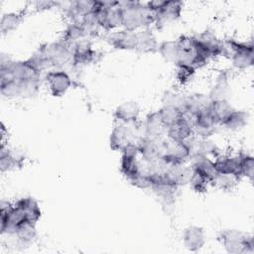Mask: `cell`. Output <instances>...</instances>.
<instances>
[{"label":"cell","instance_id":"1","mask_svg":"<svg viewBox=\"0 0 254 254\" xmlns=\"http://www.w3.org/2000/svg\"><path fill=\"white\" fill-rule=\"evenodd\" d=\"M41 72L28 60L1 62V93L6 97H24L36 94L40 87Z\"/></svg>","mask_w":254,"mask_h":254},{"label":"cell","instance_id":"2","mask_svg":"<svg viewBox=\"0 0 254 254\" xmlns=\"http://www.w3.org/2000/svg\"><path fill=\"white\" fill-rule=\"evenodd\" d=\"M122 27L126 31L135 32L136 30L148 28L155 23V14L147 7L138 1H124L120 2Z\"/></svg>","mask_w":254,"mask_h":254},{"label":"cell","instance_id":"3","mask_svg":"<svg viewBox=\"0 0 254 254\" xmlns=\"http://www.w3.org/2000/svg\"><path fill=\"white\" fill-rule=\"evenodd\" d=\"M218 240L229 253H251L254 250L252 236L235 229L221 231Z\"/></svg>","mask_w":254,"mask_h":254},{"label":"cell","instance_id":"4","mask_svg":"<svg viewBox=\"0 0 254 254\" xmlns=\"http://www.w3.org/2000/svg\"><path fill=\"white\" fill-rule=\"evenodd\" d=\"M43 52L50 66H55L57 69H62V67L67 63H71L72 59V47L60 41L57 43H52L40 48Z\"/></svg>","mask_w":254,"mask_h":254},{"label":"cell","instance_id":"5","mask_svg":"<svg viewBox=\"0 0 254 254\" xmlns=\"http://www.w3.org/2000/svg\"><path fill=\"white\" fill-rule=\"evenodd\" d=\"M226 49H230L233 65L243 69L253 64V45L251 42H238L235 40L226 41Z\"/></svg>","mask_w":254,"mask_h":254},{"label":"cell","instance_id":"6","mask_svg":"<svg viewBox=\"0 0 254 254\" xmlns=\"http://www.w3.org/2000/svg\"><path fill=\"white\" fill-rule=\"evenodd\" d=\"M190 158V151L187 141L165 140V152L161 161L166 165H182Z\"/></svg>","mask_w":254,"mask_h":254},{"label":"cell","instance_id":"7","mask_svg":"<svg viewBox=\"0 0 254 254\" xmlns=\"http://www.w3.org/2000/svg\"><path fill=\"white\" fill-rule=\"evenodd\" d=\"M46 81L52 95L63 96L71 85V78L64 69L50 70L46 74Z\"/></svg>","mask_w":254,"mask_h":254},{"label":"cell","instance_id":"8","mask_svg":"<svg viewBox=\"0 0 254 254\" xmlns=\"http://www.w3.org/2000/svg\"><path fill=\"white\" fill-rule=\"evenodd\" d=\"M214 169L217 175H229L240 180V163L239 156H229V155H218L215 160H213Z\"/></svg>","mask_w":254,"mask_h":254},{"label":"cell","instance_id":"9","mask_svg":"<svg viewBox=\"0 0 254 254\" xmlns=\"http://www.w3.org/2000/svg\"><path fill=\"white\" fill-rule=\"evenodd\" d=\"M192 119L184 113V117L166 130V135L174 141H187L193 135Z\"/></svg>","mask_w":254,"mask_h":254},{"label":"cell","instance_id":"10","mask_svg":"<svg viewBox=\"0 0 254 254\" xmlns=\"http://www.w3.org/2000/svg\"><path fill=\"white\" fill-rule=\"evenodd\" d=\"M106 41L118 50H136L137 32L121 30L112 32L106 37Z\"/></svg>","mask_w":254,"mask_h":254},{"label":"cell","instance_id":"11","mask_svg":"<svg viewBox=\"0 0 254 254\" xmlns=\"http://www.w3.org/2000/svg\"><path fill=\"white\" fill-rule=\"evenodd\" d=\"M183 10V2L164 0L163 5L154 14L157 24H166L180 18Z\"/></svg>","mask_w":254,"mask_h":254},{"label":"cell","instance_id":"12","mask_svg":"<svg viewBox=\"0 0 254 254\" xmlns=\"http://www.w3.org/2000/svg\"><path fill=\"white\" fill-rule=\"evenodd\" d=\"M216 124L217 123L210 113V109L192 117L193 133L197 134L200 138H207L208 136L212 135L214 133Z\"/></svg>","mask_w":254,"mask_h":254},{"label":"cell","instance_id":"13","mask_svg":"<svg viewBox=\"0 0 254 254\" xmlns=\"http://www.w3.org/2000/svg\"><path fill=\"white\" fill-rule=\"evenodd\" d=\"M96 52L91 48L90 44L86 41L80 40L72 46V59L73 65H85L95 60Z\"/></svg>","mask_w":254,"mask_h":254},{"label":"cell","instance_id":"14","mask_svg":"<svg viewBox=\"0 0 254 254\" xmlns=\"http://www.w3.org/2000/svg\"><path fill=\"white\" fill-rule=\"evenodd\" d=\"M211 99L208 95L204 94H192L187 96L186 106L184 113L190 116L191 119L194 115L210 109Z\"/></svg>","mask_w":254,"mask_h":254},{"label":"cell","instance_id":"15","mask_svg":"<svg viewBox=\"0 0 254 254\" xmlns=\"http://www.w3.org/2000/svg\"><path fill=\"white\" fill-rule=\"evenodd\" d=\"M190 159H192L191 169L207 179L210 184H213L217 176V173L214 169L213 161L203 155H195L192 156Z\"/></svg>","mask_w":254,"mask_h":254},{"label":"cell","instance_id":"16","mask_svg":"<svg viewBox=\"0 0 254 254\" xmlns=\"http://www.w3.org/2000/svg\"><path fill=\"white\" fill-rule=\"evenodd\" d=\"M185 246L190 251H197L205 242L204 231L198 226H190L186 228L183 235Z\"/></svg>","mask_w":254,"mask_h":254},{"label":"cell","instance_id":"17","mask_svg":"<svg viewBox=\"0 0 254 254\" xmlns=\"http://www.w3.org/2000/svg\"><path fill=\"white\" fill-rule=\"evenodd\" d=\"M140 108L136 102L128 101L120 104L115 112V118L121 123H132L137 121L139 116Z\"/></svg>","mask_w":254,"mask_h":254},{"label":"cell","instance_id":"18","mask_svg":"<svg viewBox=\"0 0 254 254\" xmlns=\"http://www.w3.org/2000/svg\"><path fill=\"white\" fill-rule=\"evenodd\" d=\"M145 131H146V137L158 139L163 138V135L166 134V128L163 125L158 112L150 113L145 122Z\"/></svg>","mask_w":254,"mask_h":254},{"label":"cell","instance_id":"19","mask_svg":"<svg viewBox=\"0 0 254 254\" xmlns=\"http://www.w3.org/2000/svg\"><path fill=\"white\" fill-rule=\"evenodd\" d=\"M158 47L159 45L157 44L156 38L148 28L137 32V51L143 53H154L158 51Z\"/></svg>","mask_w":254,"mask_h":254},{"label":"cell","instance_id":"20","mask_svg":"<svg viewBox=\"0 0 254 254\" xmlns=\"http://www.w3.org/2000/svg\"><path fill=\"white\" fill-rule=\"evenodd\" d=\"M233 110L234 108L226 99L211 100L210 113L217 124H221Z\"/></svg>","mask_w":254,"mask_h":254},{"label":"cell","instance_id":"21","mask_svg":"<svg viewBox=\"0 0 254 254\" xmlns=\"http://www.w3.org/2000/svg\"><path fill=\"white\" fill-rule=\"evenodd\" d=\"M158 112V115L163 123V125L165 126L166 130L171 127L172 125H174L175 123H177L178 121H180L183 117H184V112L174 106H163Z\"/></svg>","mask_w":254,"mask_h":254},{"label":"cell","instance_id":"22","mask_svg":"<svg viewBox=\"0 0 254 254\" xmlns=\"http://www.w3.org/2000/svg\"><path fill=\"white\" fill-rule=\"evenodd\" d=\"M23 158L18 157L17 155L13 154L10 150H5L1 148V155H0V168L1 172L9 171L15 169L16 167H21L23 164Z\"/></svg>","mask_w":254,"mask_h":254},{"label":"cell","instance_id":"23","mask_svg":"<svg viewBox=\"0 0 254 254\" xmlns=\"http://www.w3.org/2000/svg\"><path fill=\"white\" fill-rule=\"evenodd\" d=\"M247 122V114L241 110H233L228 117L220 124L231 130H238L245 126Z\"/></svg>","mask_w":254,"mask_h":254},{"label":"cell","instance_id":"24","mask_svg":"<svg viewBox=\"0 0 254 254\" xmlns=\"http://www.w3.org/2000/svg\"><path fill=\"white\" fill-rule=\"evenodd\" d=\"M228 91V82H227V76L225 72H221L217 79L215 84L213 85L209 97L211 100H219V99H226L225 96Z\"/></svg>","mask_w":254,"mask_h":254},{"label":"cell","instance_id":"25","mask_svg":"<svg viewBox=\"0 0 254 254\" xmlns=\"http://www.w3.org/2000/svg\"><path fill=\"white\" fill-rule=\"evenodd\" d=\"M24 18L23 13H8L4 14L0 22V30L3 34L15 30Z\"/></svg>","mask_w":254,"mask_h":254},{"label":"cell","instance_id":"26","mask_svg":"<svg viewBox=\"0 0 254 254\" xmlns=\"http://www.w3.org/2000/svg\"><path fill=\"white\" fill-rule=\"evenodd\" d=\"M158 51L166 61L177 64L178 50H177L176 41H166V42L161 43L158 47Z\"/></svg>","mask_w":254,"mask_h":254},{"label":"cell","instance_id":"27","mask_svg":"<svg viewBox=\"0 0 254 254\" xmlns=\"http://www.w3.org/2000/svg\"><path fill=\"white\" fill-rule=\"evenodd\" d=\"M35 226L36 224H33V223H25L16 230L14 235H16L18 240L23 244L30 243L37 235Z\"/></svg>","mask_w":254,"mask_h":254},{"label":"cell","instance_id":"28","mask_svg":"<svg viewBox=\"0 0 254 254\" xmlns=\"http://www.w3.org/2000/svg\"><path fill=\"white\" fill-rule=\"evenodd\" d=\"M239 163H240V175L242 177H247L250 180L253 178L254 172V160L251 155L240 153L239 155Z\"/></svg>","mask_w":254,"mask_h":254},{"label":"cell","instance_id":"29","mask_svg":"<svg viewBox=\"0 0 254 254\" xmlns=\"http://www.w3.org/2000/svg\"><path fill=\"white\" fill-rule=\"evenodd\" d=\"M186 99H187V96L174 93L171 91L166 92L163 96V102L165 106H174L181 109L183 112L185 111Z\"/></svg>","mask_w":254,"mask_h":254},{"label":"cell","instance_id":"30","mask_svg":"<svg viewBox=\"0 0 254 254\" xmlns=\"http://www.w3.org/2000/svg\"><path fill=\"white\" fill-rule=\"evenodd\" d=\"M189 184L190 185L191 189L196 192H204L207 190V186L210 184L207 179H205L203 176L199 175L198 173L194 172L192 170L191 177L190 179Z\"/></svg>","mask_w":254,"mask_h":254},{"label":"cell","instance_id":"31","mask_svg":"<svg viewBox=\"0 0 254 254\" xmlns=\"http://www.w3.org/2000/svg\"><path fill=\"white\" fill-rule=\"evenodd\" d=\"M195 68L189 64H179L177 65V79L181 84H186L191 80Z\"/></svg>","mask_w":254,"mask_h":254},{"label":"cell","instance_id":"32","mask_svg":"<svg viewBox=\"0 0 254 254\" xmlns=\"http://www.w3.org/2000/svg\"><path fill=\"white\" fill-rule=\"evenodd\" d=\"M239 180L236 179L233 176H229V175H217L213 184L217 185L220 189L223 190H231L234 185L238 182Z\"/></svg>","mask_w":254,"mask_h":254},{"label":"cell","instance_id":"33","mask_svg":"<svg viewBox=\"0 0 254 254\" xmlns=\"http://www.w3.org/2000/svg\"><path fill=\"white\" fill-rule=\"evenodd\" d=\"M57 3L56 2H51V1H43V2H37V6L36 8L38 10H47V9H51L54 6H56Z\"/></svg>","mask_w":254,"mask_h":254}]
</instances>
